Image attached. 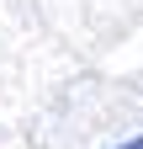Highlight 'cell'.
Masks as SVG:
<instances>
[{
	"mask_svg": "<svg viewBox=\"0 0 143 149\" xmlns=\"http://www.w3.org/2000/svg\"><path fill=\"white\" fill-rule=\"evenodd\" d=\"M122 149H143V139H127V144H122Z\"/></svg>",
	"mask_w": 143,
	"mask_h": 149,
	"instance_id": "6da1fadb",
	"label": "cell"
}]
</instances>
